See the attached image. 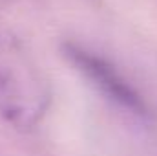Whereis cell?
<instances>
[{
  "label": "cell",
  "mask_w": 157,
  "mask_h": 156,
  "mask_svg": "<svg viewBox=\"0 0 157 156\" xmlns=\"http://www.w3.org/2000/svg\"><path fill=\"white\" fill-rule=\"evenodd\" d=\"M49 86L13 39H0V117L18 130L33 129L49 109Z\"/></svg>",
  "instance_id": "1"
},
{
  "label": "cell",
  "mask_w": 157,
  "mask_h": 156,
  "mask_svg": "<svg viewBox=\"0 0 157 156\" xmlns=\"http://www.w3.org/2000/svg\"><path fill=\"white\" fill-rule=\"evenodd\" d=\"M60 50L62 55L75 66V70H78L106 99L117 105L121 110L139 119H148L152 116L146 97L132 84L130 79L124 77V74L110 59L73 40L62 42Z\"/></svg>",
  "instance_id": "2"
}]
</instances>
